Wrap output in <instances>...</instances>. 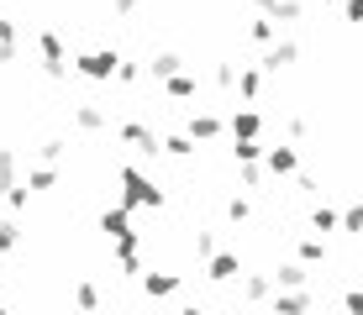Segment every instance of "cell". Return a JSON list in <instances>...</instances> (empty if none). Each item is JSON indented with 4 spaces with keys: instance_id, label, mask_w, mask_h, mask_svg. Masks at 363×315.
<instances>
[{
    "instance_id": "cell-1",
    "label": "cell",
    "mask_w": 363,
    "mask_h": 315,
    "mask_svg": "<svg viewBox=\"0 0 363 315\" xmlns=\"http://www.w3.org/2000/svg\"><path fill=\"white\" fill-rule=\"evenodd\" d=\"M121 184H127V205H121V210H132V205H164V189H158L153 179H143V173H137V168H121Z\"/></svg>"
},
{
    "instance_id": "cell-2",
    "label": "cell",
    "mask_w": 363,
    "mask_h": 315,
    "mask_svg": "<svg viewBox=\"0 0 363 315\" xmlns=\"http://www.w3.org/2000/svg\"><path fill=\"white\" fill-rule=\"evenodd\" d=\"M74 69H79L84 79H116L121 58L116 53H84V58H74Z\"/></svg>"
},
{
    "instance_id": "cell-3",
    "label": "cell",
    "mask_w": 363,
    "mask_h": 315,
    "mask_svg": "<svg viewBox=\"0 0 363 315\" xmlns=\"http://www.w3.org/2000/svg\"><path fill=\"white\" fill-rule=\"evenodd\" d=\"M258 11H264L269 21H300L306 16V6H300V0H253Z\"/></svg>"
},
{
    "instance_id": "cell-4",
    "label": "cell",
    "mask_w": 363,
    "mask_h": 315,
    "mask_svg": "<svg viewBox=\"0 0 363 315\" xmlns=\"http://www.w3.org/2000/svg\"><path fill=\"white\" fill-rule=\"evenodd\" d=\"M116 137H121V142H132V147H143V153H158V137L147 132V126H137V121H121Z\"/></svg>"
},
{
    "instance_id": "cell-5",
    "label": "cell",
    "mask_w": 363,
    "mask_h": 315,
    "mask_svg": "<svg viewBox=\"0 0 363 315\" xmlns=\"http://www.w3.org/2000/svg\"><path fill=\"white\" fill-rule=\"evenodd\" d=\"M237 268H242V258H237V252H216V258H211V268H206V279L227 284V279H237Z\"/></svg>"
},
{
    "instance_id": "cell-6",
    "label": "cell",
    "mask_w": 363,
    "mask_h": 315,
    "mask_svg": "<svg viewBox=\"0 0 363 315\" xmlns=\"http://www.w3.org/2000/svg\"><path fill=\"white\" fill-rule=\"evenodd\" d=\"M295 58H300V47H295V42H274L269 53H264V69H269V74H279V69H290Z\"/></svg>"
},
{
    "instance_id": "cell-7",
    "label": "cell",
    "mask_w": 363,
    "mask_h": 315,
    "mask_svg": "<svg viewBox=\"0 0 363 315\" xmlns=\"http://www.w3.org/2000/svg\"><path fill=\"white\" fill-rule=\"evenodd\" d=\"M258 126H264L258 110H237V116H232V137H237V142H258Z\"/></svg>"
},
{
    "instance_id": "cell-8",
    "label": "cell",
    "mask_w": 363,
    "mask_h": 315,
    "mask_svg": "<svg viewBox=\"0 0 363 315\" xmlns=\"http://www.w3.org/2000/svg\"><path fill=\"white\" fill-rule=\"evenodd\" d=\"M306 310H311V294H306V289H290V294L274 299V315H306Z\"/></svg>"
},
{
    "instance_id": "cell-9",
    "label": "cell",
    "mask_w": 363,
    "mask_h": 315,
    "mask_svg": "<svg viewBox=\"0 0 363 315\" xmlns=\"http://www.w3.org/2000/svg\"><path fill=\"white\" fill-rule=\"evenodd\" d=\"M100 226H106V231L116 236V242H127V236H137V231H132V221H127V210H121V205H116V210H106V216H100Z\"/></svg>"
},
{
    "instance_id": "cell-10",
    "label": "cell",
    "mask_w": 363,
    "mask_h": 315,
    "mask_svg": "<svg viewBox=\"0 0 363 315\" xmlns=\"http://www.w3.org/2000/svg\"><path fill=\"white\" fill-rule=\"evenodd\" d=\"M143 289H147L153 299H169L174 289H179V273H147V279H143Z\"/></svg>"
},
{
    "instance_id": "cell-11",
    "label": "cell",
    "mask_w": 363,
    "mask_h": 315,
    "mask_svg": "<svg viewBox=\"0 0 363 315\" xmlns=\"http://www.w3.org/2000/svg\"><path fill=\"white\" fill-rule=\"evenodd\" d=\"M274 284H279V289H306V263H279Z\"/></svg>"
},
{
    "instance_id": "cell-12",
    "label": "cell",
    "mask_w": 363,
    "mask_h": 315,
    "mask_svg": "<svg viewBox=\"0 0 363 315\" xmlns=\"http://www.w3.org/2000/svg\"><path fill=\"white\" fill-rule=\"evenodd\" d=\"M269 168H274V173H295V168H300L295 147H269Z\"/></svg>"
},
{
    "instance_id": "cell-13",
    "label": "cell",
    "mask_w": 363,
    "mask_h": 315,
    "mask_svg": "<svg viewBox=\"0 0 363 315\" xmlns=\"http://www.w3.org/2000/svg\"><path fill=\"white\" fill-rule=\"evenodd\" d=\"M74 121L84 132H106V110H95V105H74Z\"/></svg>"
},
{
    "instance_id": "cell-14",
    "label": "cell",
    "mask_w": 363,
    "mask_h": 315,
    "mask_svg": "<svg viewBox=\"0 0 363 315\" xmlns=\"http://www.w3.org/2000/svg\"><path fill=\"white\" fill-rule=\"evenodd\" d=\"M0 189H16V153H11V147H0Z\"/></svg>"
},
{
    "instance_id": "cell-15",
    "label": "cell",
    "mask_w": 363,
    "mask_h": 315,
    "mask_svg": "<svg viewBox=\"0 0 363 315\" xmlns=\"http://www.w3.org/2000/svg\"><path fill=\"white\" fill-rule=\"evenodd\" d=\"M311 226H316V231H337V226H342V216H337L332 205H316V210H311Z\"/></svg>"
},
{
    "instance_id": "cell-16",
    "label": "cell",
    "mask_w": 363,
    "mask_h": 315,
    "mask_svg": "<svg viewBox=\"0 0 363 315\" xmlns=\"http://www.w3.org/2000/svg\"><path fill=\"white\" fill-rule=\"evenodd\" d=\"M179 63H184L179 53H158V58H153V79H174V74H179Z\"/></svg>"
},
{
    "instance_id": "cell-17",
    "label": "cell",
    "mask_w": 363,
    "mask_h": 315,
    "mask_svg": "<svg viewBox=\"0 0 363 315\" xmlns=\"http://www.w3.org/2000/svg\"><path fill=\"white\" fill-rule=\"evenodd\" d=\"M216 132H221V121H216V116H190V137H206V142H211Z\"/></svg>"
},
{
    "instance_id": "cell-18",
    "label": "cell",
    "mask_w": 363,
    "mask_h": 315,
    "mask_svg": "<svg viewBox=\"0 0 363 315\" xmlns=\"http://www.w3.org/2000/svg\"><path fill=\"white\" fill-rule=\"evenodd\" d=\"M74 299H79V310H95V305H100V294H95V284H90V279L74 284Z\"/></svg>"
},
{
    "instance_id": "cell-19",
    "label": "cell",
    "mask_w": 363,
    "mask_h": 315,
    "mask_svg": "<svg viewBox=\"0 0 363 315\" xmlns=\"http://www.w3.org/2000/svg\"><path fill=\"white\" fill-rule=\"evenodd\" d=\"M242 289H247V299H269V294H274V279H264V273H253V279H247Z\"/></svg>"
},
{
    "instance_id": "cell-20",
    "label": "cell",
    "mask_w": 363,
    "mask_h": 315,
    "mask_svg": "<svg viewBox=\"0 0 363 315\" xmlns=\"http://www.w3.org/2000/svg\"><path fill=\"white\" fill-rule=\"evenodd\" d=\"M53 184H58V168H48V163L32 168V179H27V189H53Z\"/></svg>"
},
{
    "instance_id": "cell-21",
    "label": "cell",
    "mask_w": 363,
    "mask_h": 315,
    "mask_svg": "<svg viewBox=\"0 0 363 315\" xmlns=\"http://www.w3.org/2000/svg\"><path fill=\"white\" fill-rule=\"evenodd\" d=\"M258 84H264V74H258V69H242V74H237V90H242L247 100L258 95Z\"/></svg>"
},
{
    "instance_id": "cell-22",
    "label": "cell",
    "mask_w": 363,
    "mask_h": 315,
    "mask_svg": "<svg viewBox=\"0 0 363 315\" xmlns=\"http://www.w3.org/2000/svg\"><path fill=\"white\" fill-rule=\"evenodd\" d=\"M158 147H164V153H174V158H190V153H195V147H190V137H164Z\"/></svg>"
},
{
    "instance_id": "cell-23",
    "label": "cell",
    "mask_w": 363,
    "mask_h": 315,
    "mask_svg": "<svg viewBox=\"0 0 363 315\" xmlns=\"http://www.w3.org/2000/svg\"><path fill=\"white\" fill-rule=\"evenodd\" d=\"M321 258H327V242H316V236L300 242V263H321Z\"/></svg>"
},
{
    "instance_id": "cell-24",
    "label": "cell",
    "mask_w": 363,
    "mask_h": 315,
    "mask_svg": "<svg viewBox=\"0 0 363 315\" xmlns=\"http://www.w3.org/2000/svg\"><path fill=\"white\" fill-rule=\"evenodd\" d=\"M169 95H174V100L195 95V79H190V74H174V79H169Z\"/></svg>"
},
{
    "instance_id": "cell-25",
    "label": "cell",
    "mask_w": 363,
    "mask_h": 315,
    "mask_svg": "<svg viewBox=\"0 0 363 315\" xmlns=\"http://www.w3.org/2000/svg\"><path fill=\"white\" fill-rule=\"evenodd\" d=\"M21 242V231H16V221H0V252H11Z\"/></svg>"
},
{
    "instance_id": "cell-26",
    "label": "cell",
    "mask_w": 363,
    "mask_h": 315,
    "mask_svg": "<svg viewBox=\"0 0 363 315\" xmlns=\"http://www.w3.org/2000/svg\"><path fill=\"white\" fill-rule=\"evenodd\" d=\"M64 153H69V147H64V142H58V137H53V142H43V163H48V168H53V163H58V158H64Z\"/></svg>"
},
{
    "instance_id": "cell-27",
    "label": "cell",
    "mask_w": 363,
    "mask_h": 315,
    "mask_svg": "<svg viewBox=\"0 0 363 315\" xmlns=\"http://www.w3.org/2000/svg\"><path fill=\"white\" fill-rule=\"evenodd\" d=\"M195 252H200V258H216V236L200 231V236H195Z\"/></svg>"
},
{
    "instance_id": "cell-28",
    "label": "cell",
    "mask_w": 363,
    "mask_h": 315,
    "mask_svg": "<svg viewBox=\"0 0 363 315\" xmlns=\"http://www.w3.org/2000/svg\"><path fill=\"white\" fill-rule=\"evenodd\" d=\"M342 305H347V315H363V289H347Z\"/></svg>"
},
{
    "instance_id": "cell-29",
    "label": "cell",
    "mask_w": 363,
    "mask_h": 315,
    "mask_svg": "<svg viewBox=\"0 0 363 315\" xmlns=\"http://www.w3.org/2000/svg\"><path fill=\"white\" fill-rule=\"evenodd\" d=\"M342 231H363V205H353V210L342 216Z\"/></svg>"
},
{
    "instance_id": "cell-30",
    "label": "cell",
    "mask_w": 363,
    "mask_h": 315,
    "mask_svg": "<svg viewBox=\"0 0 363 315\" xmlns=\"http://www.w3.org/2000/svg\"><path fill=\"white\" fill-rule=\"evenodd\" d=\"M253 42H274V21H253Z\"/></svg>"
},
{
    "instance_id": "cell-31",
    "label": "cell",
    "mask_w": 363,
    "mask_h": 315,
    "mask_svg": "<svg viewBox=\"0 0 363 315\" xmlns=\"http://www.w3.org/2000/svg\"><path fill=\"white\" fill-rule=\"evenodd\" d=\"M347 21H363V0H347Z\"/></svg>"
},
{
    "instance_id": "cell-32",
    "label": "cell",
    "mask_w": 363,
    "mask_h": 315,
    "mask_svg": "<svg viewBox=\"0 0 363 315\" xmlns=\"http://www.w3.org/2000/svg\"><path fill=\"white\" fill-rule=\"evenodd\" d=\"M179 315H211V310H200V305H190V310H179Z\"/></svg>"
},
{
    "instance_id": "cell-33",
    "label": "cell",
    "mask_w": 363,
    "mask_h": 315,
    "mask_svg": "<svg viewBox=\"0 0 363 315\" xmlns=\"http://www.w3.org/2000/svg\"><path fill=\"white\" fill-rule=\"evenodd\" d=\"M0 315H11V310H6V305H0Z\"/></svg>"
},
{
    "instance_id": "cell-34",
    "label": "cell",
    "mask_w": 363,
    "mask_h": 315,
    "mask_svg": "<svg viewBox=\"0 0 363 315\" xmlns=\"http://www.w3.org/2000/svg\"><path fill=\"white\" fill-rule=\"evenodd\" d=\"M327 6H337V0H327Z\"/></svg>"
}]
</instances>
